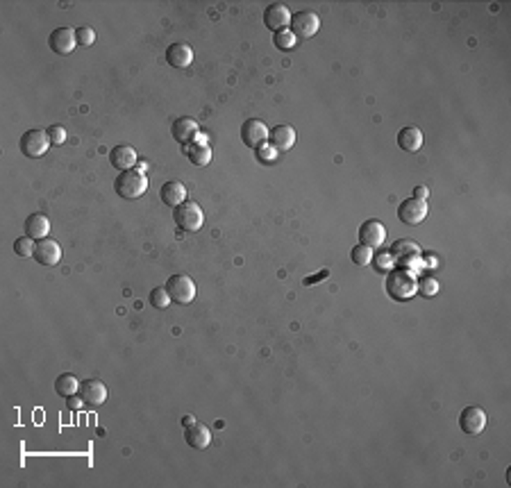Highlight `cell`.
<instances>
[{"label": "cell", "mask_w": 511, "mask_h": 488, "mask_svg": "<svg viewBox=\"0 0 511 488\" xmlns=\"http://www.w3.org/2000/svg\"><path fill=\"white\" fill-rule=\"evenodd\" d=\"M391 254H393V259L400 263V266H405L409 270H416V268L423 266V252H421V247L412 241V238H400V241L393 243Z\"/></svg>", "instance_id": "cell-5"}, {"label": "cell", "mask_w": 511, "mask_h": 488, "mask_svg": "<svg viewBox=\"0 0 511 488\" xmlns=\"http://www.w3.org/2000/svg\"><path fill=\"white\" fill-rule=\"evenodd\" d=\"M170 134H173L177 143L187 145L198 136V123L189 119V116H180V119H175L173 125H170Z\"/></svg>", "instance_id": "cell-17"}, {"label": "cell", "mask_w": 511, "mask_h": 488, "mask_svg": "<svg viewBox=\"0 0 511 488\" xmlns=\"http://www.w3.org/2000/svg\"><path fill=\"white\" fill-rule=\"evenodd\" d=\"M148 302H150V305H152L154 309H166L173 300H170L168 291H166V286H157V289H152V291H150Z\"/></svg>", "instance_id": "cell-26"}, {"label": "cell", "mask_w": 511, "mask_h": 488, "mask_svg": "<svg viewBox=\"0 0 511 488\" xmlns=\"http://www.w3.org/2000/svg\"><path fill=\"white\" fill-rule=\"evenodd\" d=\"M257 152H259V159H261V161H273V159L277 157V150H275L270 143H268V145L264 143L261 148H257Z\"/></svg>", "instance_id": "cell-34"}, {"label": "cell", "mask_w": 511, "mask_h": 488, "mask_svg": "<svg viewBox=\"0 0 511 488\" xmlns=\"http://www.w3.org/2000/svg\"><path fill=\"white\" fill-rule=\"evenodd\" d=\"M34 259L41 266H57L61 259V245L52 238H41V241H37Z\"/></svg>", "instance_id": "cell-14"}, {"label": "cell", "mask_w": 511, "mask_h": 488, "mask_svg": "<svg viewBox=\"0 0 511 488\" xmlns=\"http://www.w3.org/2000/svg\"><path fill=\"white\" fill-rule=\"evenodd\" d=\"M291 10L284 3H270L264 10V26L270 32H282V30H289L291 26Z\"/></svg>", "instance_id": "cell-8"}, {"label": "cell", "mask_w": 511, "mask_h": 488, "mask_svg": "<svg viewBox=\"0 0 511 488\" xmlns=\"http://www.w3.org/2000/svg\"><path fill=\"white\" fill-rule=\"evenodd\" d=\"M166 61L173 68H189L191 61H193V50L189 43H170L168 50H166Z\"/></svg>", "instance_id": "cell-19"}, {"label": "cell", "mask_w": 511, "mask_h": 488, "mask_svg": "<svg viewBox=\"0 0 511 488\" xmlns=\"http://www.w3.org/2000/svg\"><path fill=\"white\" fill-rule=\"evenodd\" d=\"M21 152L30 159H39L43 157L50 148V136L46 130H28L26 134L21 136Z\"/></svg>", "instance_id": "cell-4"}, {"label": "cell", "mask_w": 511, "mask_h": 488, "mask_svg": "<svg viewBox=\"0 0 511 488\" xmlns=\"http://www.w3.org/2000/svg\"><path fill=\"white\" fill-rule=\"evenodd\" d=\"M173 221H175V225L184 232H198L205 223V214L196 203L184 200L182 205H177L173 209Z\"/></svg>", "instance_id": "cell-3"}, {"label": "cell", "mask_w": 511, "mask_h": 488, "mask_svg": "<svg viewBox=\"0 0 511 488\" xmlns=\"http://www.w3.org/2000/svg\"><path fill=\"white\" fill-rule=\"evenodd\" d=\"M370 261H375L377 273H389V270L396 268V259H393L391 252H377V254H373V259Z\"/></svg>", "instance_id": "cell-29"}, {"label": "cell", "mask_w": 511, "mask_h": 488, "mask_svg": "<svg viewBox=\"0 0 511 488\" xmlns=\"http://www.w3.org/2000/svg\"><path fill=\"white\" fill-rule=\"evenodd\" d=\"M75 37H77V45H84V48L94 45V41H96L94 28H77V30H75Z\"/></svg>", "instance_id": "cell-32"}, {"label": "cell", "mask_w": 511, "mask_h": 488, "mask_svg": "<svg viewBox=\"0 0 511 488\" xmlns=\"http://www.w3.org/2000/svg\"><path fill=\"white\" fill-rule=\"evenodd\" d=\"M80 398L84 400V405L100 407L107 400V386L100 379H84L80 384Z\"/></svg>", "instance_id": "cell-15"}, {"label": "cell", "mask_w": 511, "mask_h": 488, "mask_svg": "<svg viewBox=\"0 0 511 488\" xmlns=\"http://www.w3.org/2000/svg\"><path fill=\"white\" fill-rule=\"evenodd\" d=\"M75 43H77V37H75V30L73 28H57L50 32V39H48V45L52 52H57V55H71L75 50Z\"/></svg>", "instance_id": "cell-12"}, {"label": "cell", "mask_w": 511, "mask_h": 488, "mask_svg": "<svg viewBox=\"0 0 511 488\" xmlns=\"http://www.w3.org/2000/svg\"><path fill=\"white\" fill-rule=\"evenodd\" d=\"M423 141H425V136L418 128H402L398 132V145L405 152H418L423 148Z\"/></svg>", "instance_id": "cell-24"}, {"label": "cell", "mask_w": 511, "mask_h": 488, "mask_svg": "<svg viewBox=\"0 0 511 488\" xmlns=\"http://www.w3.org/2000/svg\"><path fill=\"white\" fill-rule=\"evenodd\" d=\"M428 203L425 200H418V198H409V200H402L400 207H398V218L402 223H407V225H418V223H423L428 218Z\"/></svg>", "instance_id": "cell-10"}, {"label": "cell", "mask_w": 511, "mask_h": 488, "mask_svg": "<svg viewBox=\"0 0 511 488\" xmlns=\"http://www.w3.org/2000/svg\"><path fill=\"white\" fill-rule=\"evenodd\" d=\"M268 128L257 119H248L241 125V141L248 145V148L257 150L264 143H268Z\"/></svg>", "instance_id": "cell-9"}, {"label": "cell", "mask_w": 511, "mask_h": 488, "mask_svg": "<svg viewBox=\"0 0 511 488\" xmlns=\"http://www.w3.org/2000/svg\"><path fill=\"white\" fill-rule=\"evenodd\" d=\"M34 247H37V241L30 236H21L14 241V252H17L19 257H34Z\"/></svg>", "instance_id": "cell-27"}, {"label": "cell", "mask_w": 511, "mask_h": 488, "mask_svg": "<svg viewBox=\"0 0 511 488\" xmlns=\"http://www.w3.org/2000/svg\"><path fill=\"white\" fill-rule=\"evenodd\" d=\"M418 291H421V296L432 298L434 293H439V282L434 277H423V280H418Z\"/></svg>", "instance_id": "cell-31"}, {"label": "cell", "mask_w": 511, "mask_h": 488, "mask_svg": "<svg viewBox=\"0 0 511 488\" xmlns=\"http://www.w3.org/2000/svg\"><path fill=\"white\" fill-rule=\"evenodd\" d=\"M148 184H150L148 175L141 173L139 168H130V170H121V173L116 175L114 191L126 200H137L148 191Z\"/></svg>", "instance_id": "cell-2"}, {"label": "cell", "mask_w": 511, "mask_h": 488, "mask_svg": "<svg viewBox=\"0 0 511 488\" xmlns=\"http://www.w3.org/2000/svg\"><path fill=\"white\" fill-rule=\"evenodd\" d=\"M291 32L296 39H312L321 28L319 14L312 10H300L291 17Z\"/></svg>", "instance_id": "cell-7"}, {"label": "cell", "mask_w": 511, "mask_h": 488, "mask_svg": "<svg viewBox=\"0 0 511 488\" xmlns=\"http://www.w3.org/2000/svg\"><path fill=\"white\" fill-rule=\"evenodd\" d=\"M166 291L177 305H189L196 298V284L187 275H170L166 280Z\"/></svg>", "instance_id": "cell-6"}, {"label": "cell", "mask_w": 511, "mask_h": 488, "mask_svg": "<svg viewBox=\"0 0 511 488\" xmlns=\"http://www.w3.org/2000/svg\"><path fill=\"white\" fill-rule=\"evenodd\" d=\"M80 384H82V382H77L75 375H71V373H61V375L55 379V391H57V395H61V398H71V395H77V393H80Z\"/></svg>", "instance_id": "cell-25"}, {"label": "cell", "mask_w": 511, "mask_h": 488, "mask_svg": "<svg viewBox=\"0 0 511 488\" xmlns=\"http://www.w3.org/2000/svg\"><path fill=\"white\" fill-rule=\"evenodd\" d=\"M273 43H275L280 50H291V48H296L298 39L293 37L291 30H282V32H275V34H273Z\"/></svg>", "instance_id": "cell-30"}, {"label": "cell", "mask_w": 511, "mask_h": 488, "mask_svg": "<svg viewBox=\"0 0 511 488\" xmlns=\"http://www.w3.org/2000/svg\"><path fill=\"white\" fill-rule=\"evenodd\" d=\"M110 161L116 170H130L139 161V157L132 145H116L110 152Z\"/></svg>", "instance_id": "cell-22"}, {"label": "cell", "mask_w": 511, "mask_h": 488, "mask_svg": "<svg viewBox=\"0 0 511 488\" xmlns=\"http://www.w3.org/2000/svg\"><path fill=\"white\" fill-rule=\"evenodd\" d=\"M50 232V221L46 214H30L26 218V236L34 238V241H41V238H48Z\"/></svg>", "instance_id": "cell-21"}, {"label": "cell", "mask_w": 511, "mask_h": 488, "mask_svg": "<svg viewBox=\"0 0 511 488\" xmlns=\"http://www.w3.org/2000/svg\"><path fill=\"white\" fill-rule=\"evenodd\" d=\"M184 440L191 445L193 450H205L212 443V431L203 423H193L189 427H184Z\"/></svg>", "instance_id": "cell-18"}, {"label": "cell", "mask_w": 511, "mask_h": 488, "mask_svg": "<svg viewBox=\"0 0 511 488\" xmlns=\"http://www.w3.org/2000/svg\"><path fill=\"white\" fill-rule=\"evenodd\" d=\"M66 407L71 409V411H80V409L84 407V400L80 398V393L71 395V398H66Z\"/></svg>", "instance_id": "cell-35"}, {"label": "cell", "mask_w": 511, "mask_h": 488, "mask_svg": "<svg viewBox=\"0 0 511 488\" xmlns=\"http://www.w3.org/2000/svg\"><path fill=\"white\" fill-rule=\"evenodd\" d=\"M350 257H352V263H357V266H368L370 259H373V247L359 243V245L352 247Z\"/></svg>", "instance_id": "cell-28"}, {"label": "cell", "mask_w": 511, "mask_h": 488, "mask_svg": "<svg viewBox=\"0 0 511 488\" xmlns=\"http://www.w3.org/2000/svg\"><path fill=\"white\" fill-rule=\"evenodd\" d=\"M384 238H386L384 223H379V221H366L359 227V243L361 245L379 247V245H384Z\"/></svg>", "instance_id": "cell-16"}, {"label": "cell", "mask_w": 511, "mask_h": 488, "mask_svg": "<svg viewBox=\"0 0 511 488\" xmlns=\"http://www.w3.org/2000/svg\"><path fill=\"white\" fill-rule=\"evenodd\" d=\"M46 132H48V136H50V143H52V145H61V143L66 141V130L61 128V125H50Z\"/></svg>", "instance_id": "cell-33"}, {"label": "cell", "mask_w": 511, "mask_h": 488, "mask_svg": "<svg viewBox=\"0 0 511 488\" xmlns=\"http://www.w3.org/2000/svg\"><path fill=\"white\" fill-rule=\"evenodd\" d=\"M159 198H161V203H164L166 207H173L175 209L177 205H182L184 200H187V189H184L182 182L170 180V182L164 184V187H161Z\"/></svg>", "instance_id": "cell-23"}, {"label": "cell", "mask_w": 511, "mask_h": 488, "mask_svg": "<svg viewBox=\"0 0 511 488\" xmlns=\"http://www.w3.org/2000/svg\"><path fill=\"white\" fill-rule=\"evenodd\" d=\"M428 196H430L428 187H416V189H414V198H418V200H428Z\"/></svg>", "instance_id": "cell-36"}, {"label": "cell", "mask_w": 511, "mask_h": 488, "mask_svg": "<svg viewBox=\"0 0 511 488\" xmlns=\"http://www.w3.org/2000/svg\"><path fill=\"white\" fill-rule=\"evenodd\" d=\"M193 423H196V418H193V416H184L182 418V427H189V425H193Z\"/></svg>", "instance_id": "cell-37"}, {"label": "cell", "mask_w": 511, "mask_h": 488, "mask_svg": "<svg viewBox=\"0 0 511 488\" xmlns=\"http://www.w3.org/2000/svg\"><path fill=\"white\" fill-rule=\"evenodd\" d=\"M268 143L275 150H291L293 143H296V130L291 125H275L268 132Z\"/></svg>", "instance_id": "cell-20"}, {"label": "cell", "mask_w": 511, "mask_h": 488, "mask_svg": "<svg viewBox=\"0 0 511 488\" xmlns=\"http://www.w3.org/2000/svg\"><path fill=\"white\" fill-rule=\"evenodd\" d=\"M386 293L393 300H409L418 293V277L409 268H393L386 273Z\"/></svg>", "instance_id": "cell-1"}, {"label": "cell", "mask_w": 511, "mask_h": 488, "mask_svg": "<svg viewBox=\"0 0 511 488\" xmlns=\"http://www.w3.org/2000/svg\"><path fill=\"white\" fill-rule=\"evenodd\" d=\"M184 154L193 166H207L212 161V148L207 145L205 134H198L191 143L184 145Z\"/></svg>", "instance_id": "cell-13"}, {"label": "cell", "mask_w": 511, "mask_h": 488, "mask_svg": "<svg viewBox=\"0 0 511 488\" xmlns=\"http://www.w3.org/2000/svg\"><path fill=\"white\" fill-rule=\"evenodd\" d=\"M459 427L463 434H470V436H477L482 434L486 427V414L482 407H466L459 414Z\"/></svg>", "instance_id": "cell-11"}]
</instances>
